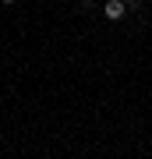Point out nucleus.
I'll return each mask as SVG.
<instances>
[{"mask_svg":"<svg viewBox=\"0 0 152 159\" xmlns=\"http://www.w3.org/2000/svg\"><path fill=\"white\" fill-rule=\"evenodd\" d=\"M103 14H106L110 21H120V18L127 14V4L124 0H106V4H103Z\"/></svg>","mask_w":152,"mask_h":159,"instance_id":"1","label":"nucleus"},{"mask_svg":"<svg viewBox=\"0 0 152 159\" xmlns=\"http://www.w3.org/2000/svg\"><path fill=\"white\" fill-rule=\"evenodd\" d=\"M0 4H4V7H11V4H14V0H0Z\"/></svg>","mask_w":152,"mask_h":159,"instance_id":"2","label":"nucleus"}]
</instances>
